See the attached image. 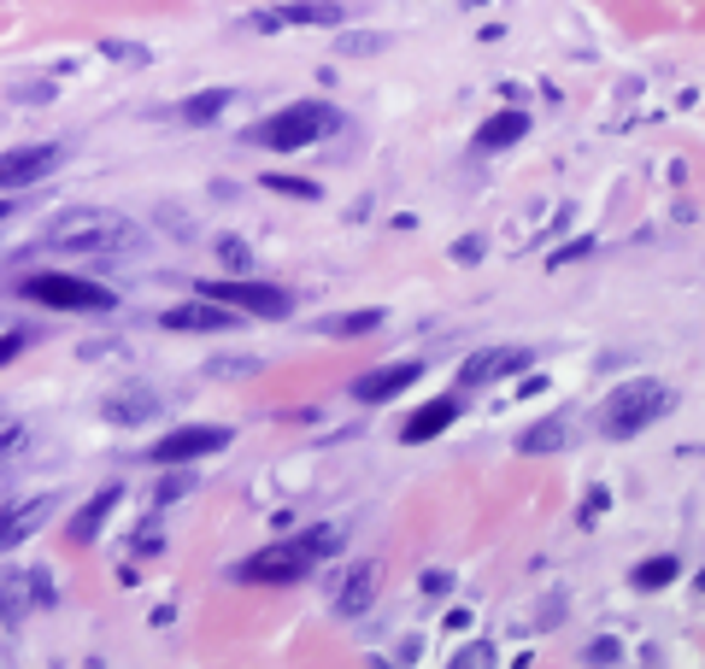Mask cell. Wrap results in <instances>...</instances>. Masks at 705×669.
I'll list each match as a JSON object with an SVG mask.
<instances>
[{
    "label": "cell",
    "mask_w": 705,
    "mask_h": 669,
    "mask_svg": "<svg viewBox=\"0 0 705 669\" xmlns=\"http://www.w3.org/2000/svg\"><path fill=\"white\" fill-rule=\"evenodd\" d=\"M48 605H59L48 570H7L0 576V622H7V629H18L30 611H48Z\"/></svg>",
    "instance_id": "obj_7"
},
{
    "label": "cell",
    "mask_w": 705,
    "mask_h": 669,
    "mask_svg": "<svg viewBox=\"0 0 705 669\" xmlns=\"http://www.w3.org/2000/svg\"><path fill=\"white\" fill-rule=\"evenodd\" d=\"M418 376H424V365H383V370H370V376L352 382V400H359V406H383V400H394V393H406Z\"/></svg>",
    "instance_id": "obj_12"
},
{
    "label": "cell",
    "mask_w": 705,
    "mask_h": 669,
    "mask_svg": "<svg viewBox=\"0 0 705 669\" xmlns=\"http://www.w3.org/2000/svg\"><path fill=\"white\" fill-rule=\"evenodd\" d=\"M189 488H195V470H189V465H171V476H165V482L153 488V511H165L171 499H182Z\"/></svg>",
    "instance_id": "obj_23"
},
{
    "label": "cell",
    "mask_w": 705,
    "mask_h": 669,
    "mask_svg": "<svg viewBox=\"0 0 705 669\" xmlns=\"http://www.w3.org/2000/svg\"><path fill=\"white\" fill-rule=\"evenodd\" d=\"M218 253H224V264H236V270H247V247H241V241H224V247H218Z\"/></svg>",
    "instance_id": "obj_34"
},
{
    "label": "cell",
    "mask_w": 705,
    "mask_h": 669,
    "mask_svg": "<svg viewBox=\"0 0 705 669\" xmlns=\"http://www.w3.org/2000/svg\"><path fill=\"white\" fill-rule=\"evenodd\" d=\"M383 48V36H347L341 41V53H377Z\"/></svg>",
    "instance_id": "obj_32"
},
{
    "label": "cell",
    "mask_w": 705,
    "mask_h": 669,
    "mask_svg": "<svg viewBox=\"0 0 705 669\" xmlns=\"http://www.w3.org/2000/svg\"><path fill=\"white\" fill-rule=\"evenodd\" d=\"M18 294L36 300V306H53V311H112V294L100 282H82L66 277V270H41V277H24Z\"/></svg>",
    "instance_id": "obj_6"
},
{
    "label": "cell",
    "mask_w": 705,
    "mask_h": 669,
    "mask_svg": "<svg viewBox=\"0 0 705 669\" xmlns=\"http://www.w3.org/2000/svg\"><path fill=\"white\" fill-rule=\"evenodd\" d=\"M377 588H383V563H359L336 588V617H365L377 605Z\"/></svg>",
    "instance_id": "obj_14"
},
{
    "label": "cell",
    "mask_w": 705,
    "mask_h": 669,
    "mask_svg": "<svg viewBox=\"0 0 705 669\" xmlns=\"http://www.w3.org/2000/svg\"><path fill=\"white\" fill-rule=\"evenodd\" d=\"M165 547V529H159V517L153 522H141V529H136V558H153Z\"/></svg>",
    "instance_id": "obj_26"
},
{
    "label": "cell",
    "mask_w": 705,
    "mask_h": 669,
    "mask_svg": "<svg viewBox=\"0 0 705 669\" xmlns=\"http://www.w3.org/2000/svg\"><path fill=\"white\" fill-rule=\"evenodd\" d=\"M383 323V311H347V318H329L324 334H370Z\"/></svg>",
    "instance_id": "obj_24"
},
{
    "label": "cell",
    "mask_w": 705,
    "mask_h": 669,
    "mask_svg": "<svg viewBox=\"0 0 705 669\" xmlns=\"http://www.w3.org/2000/svg\"><path fill=\"white\" fill-rule=\"evenodd\" d=\"M265 188H277V194H300V200H318V182H300V177H265Z\"/></svg>",
    "instance_id": "obj_27"
},
{
    "label": "cell",
    "mask_w": 705,
    "mask_h": 669,
    "mask_svg": "<svg viewBox=\"0 0 705 669\" xmlns=\"http://www.w3.org/2000/svg\"><path fill=\"white\" fill-rule=\"evenodd\" d=\"M447 588H453L447 570H424V593H447Z\"/></svg>",
    "instance_id": "obj_35"
},
{
    "label": "cell",
    "mask_w": 705,
    "mask_h": 669,
    "mask_svg": "<svg viewBox=\"0 0 705 669\" xmlns=\"http://www.w3.org/2000/svg\"><path fill=\"white\" fill-rule=\"evenodd\" d=\"M30 441V429L18 423V417H0V458H12V452H24Z\"/></svg>",
    "instance_id": "obj_25"
},
{
    "label": "cell",
    "mask_w": 705,
    "mask_h": 669,
    "mask_svg": "<svg viewBox=\"0 0 705 669\" xmlns=\"http://www.w3.org/2000/svg\"><path fill=\"white\" fill-rule=\"evenodd\" d=\"M200 300H218V306H230V311H247V318H288V311H295L288 288L259 282V277H218V282H200Z\"/></svg>",
    "instance_id": "obj_5"
},
{
    "label": "cell",
    "mask_w": 705,
    "mask_h": 669,
    "mask_svg": "<svg viewBox=\"0 0 705 669\" xmlns=\"http://www.w3.org/2000/svg\"><path fill=\"white\" fill-rule=\"evenodd\" d=\"M583 658H588V663H617V658H624V646H617L612 635H599V640L588 646V652H583Z\"/></svg>",
    "instance_id": "obj_28"
},
{
    "label": "cell",
    "mask_w": 705,
    "mask_h": 669,
    "mask_svg": "<svg viewBox=\"0 0 705 669\" xmlns=\"http://www.w3.org/2000/svg\"><path fill=\"white\" fill-rule=\"evenodd\" d=\"M517 136H529V112L512 107V112H494L483 130H476V148H483V153H500V148H512Z\"/></svg>",
    "instance_id": "obj_19"
},
{
    "label": "cell",
    "mask_w": 705,
    "mask_h": 669,
    "mask_svg": "<svg viewBox=\"0 0 705 669\" xmlns=\"http://www.w3.org/2000/svg\"><path fill=\"white\" fill-rule=\"evenodd\" d=\"M148 417H159V393L148 382H130V388H118L107 393V423H148Z\"/></svg>",
    "instance_id": "obj_15"
},
{
    "label": "cell",
    "mask_w": 705,
    "mask_h": 669,
    "mask_svg": "<svg viewBox=\"0 0 705 669\" xmlns=\"http://www.w3.org/2000/svg\"><path fill=\"white\" fill-rule=\"evenodd\" d=\"M24 347H30V334H0V365H12Z\"/></svg>",
    "instance_id": "obj_29"
},
{
    "label": "cell",
    "mask_w": 705,
    "mask_h": 669,
    "mask_svg": "<svg viewBox=\"0 0 705 669\" xmlns=\"http://www.w3.org/2000/svg\"><path fill=\"white\" fill-rule=\"evenodd\" d=\"M341 547V535L336 529H306L300 540H282V547H265L241 563V581H259V588H282V581H300V576H312L318 570V558H329Z\"/></svg>",
    "instance_id": "obj_3"
},
{
    "label": "cell",
    "mask_w": 705,
    "mask_h": 669,
    "mask_svg": "<svg viewBox=\"0 0 705 669\" xmlns=\"http://www.w3.org/2000/svg\"><path fill=\"white\" fill-rule=\"evenodd\" d=\"M671 411H676V388L658 382V376H635V382H624L599 406V429H606L612 441H629V435L653 429L658 417H671Z\"/></svg>",
    "instance_id": "obj_4"
},
{
    "label": "cell",
    "mask_w": 705,
    "mask_h": 669,
    "mask_svg": "<svg viewBox=\"0 0 705 669\" xmlns=\"http://www.w3.org/2000/svg\"><path fill=\"white\" fill-rule=\"evenodd\" d=\"M488 658H494V646H483V640H476V646H465V652L453 658V663H459V669H470V663H488Z\"/></svg>",
    "instance_id": "obj_31"
},
{
    "label": "cell",
    "mask_w": 705,
    "mask_h": 669,
    "mask_svg": "<svg viewBox=\"0 0 705 669\" xmlns=\"http://www.w3.org/2000/svg\"><path fill=\"white\" fill-rule=\"evenodd\" d=\"M583 253H588V241H570V247H565V253H558V259H553V270H558V264H570V259H583Z\"/></svg>",
    "instance_id": "obj_37"
},
{
    "label": "cell",
    "mask_w": 705,
    "mask_h": 669,
    "mask_svg": "<svg viewBox=\"0 0 705 669\" xmlns=\"http://www.w3.org/2000/svg\"><path fill=\"white\" fill-rule=\"evenodd\" d=\"M7 212H12V206H7V200H0V223H7Z\"/></svg>",
    "instance_id": "obj_38"
},
{
    "label": "cell",
    "mask_w": 705,
    "mask_h": 669,
    "mask_svg": "<svg viewBox=\"0 0 705 669\" xmlns=\"http://www.w3.org/2000/svg\"><path fill=\"white\" fill-rule=\"evenodd\" d=\"M453 259H459V264H476V259H483V236H465L459 247H453Z\"/></svg>",
    "instance_id": "obj_30"
},
{
    "label": "cell",
    "mask_w": 705,
    "mask_h": 669,
    "mask_svg": "<svg viewBox=\"0 0 705 669\" xmlns=\"http://www.w3.org/2000/svg\"><path fill=\"white\" fill-rule=\"evenodd\" d=\"M59 159H66V148H59V141H36V148H12V153H0V194H18V188L41 182Z\"/></svg>",
    "instance_id": "obj_10"
},
{
    "label": "cell",
    "mask_w": 705,
    "mask_h": 669,
    "mask_svg": "<svg viewBox=\"0 0 705 669\" xmlns=\"http://www.w3.org/2000/svg\"><path fill=\"white\" fill-rule=\"evenodd\" d=\"M136 241H141L136 218L107 212V206H71V212H59L53 229H48V247L66 253V259H112Z\"/></svg>",
    "instance_id": "obj_1"
},
{
    "label": "cell",
    "mask_w": 705,
    "mask_h": 669,
    "mask_svg": "<svg viewBox=\"0 0 705 669\" xmlns=\"http://www.w3.org/2000/svg\"><path fill=\"white\" fill-rule=\"evenodd\" d=\"M524 365H529L524 347H488V352H476V359L459 370V382H465V388H483V382H500V376L524 370Z\"/></svg>",
    "instance_id": "obj_13"
},
{
    "label": "cell",
    "mask_w": 705,
    "mask_h": 669,
    "mask_svg": "<svg viewBox=\"0 0 705 669\" xmlns=\"http://www.w3.org/2000/svg\"><path fill=\"white\" fill-rule=\"evenodd\" d=\"M165 329H189V334H212V329H230V306H218V300H195V306H177V311H165L159 318Z\"/></svg>",
    "instance_id": "obj_16"
},
{
    "label": "cell",
    "mask_w": 705,
    "mask_h": 669,
    "mask_svg": "<svg viewBox=\"0 0 705 669\" xmlns=\"http://www.w3.org/2000/svg\"><path fill=\"white\" fill-rule=\"evenodd\" d=\"M224 447H230V429H171L153 447V465H195V458L224 452Z\"/></svg>",
    "instance_id": "obj_11"
},
{
    "label": "cell",
    "mask_w": 705,
    "mask_h": 669,
    "mask_svg": "<svg viewBox=\"0 0 705 669\" xmlns=\"http://www.w3.org/2000/svg\"><path fill=\"white\" fill-rule=\"evenodd\" d=\"M336 130H341V112L336 107H324V100H295V107L259 118L254 130H247V141L265 148V153H300V148H312V141L336 136Z\"/></svg>",
    "instance_id": "obj_2"
},
{
    "label": "cell",
    "mask_w": 705,
    "mask_h": 669,
    "mask_svg": "<svg viewBox=\"0 0 705 669\" xmlns=\"http://www.w3.org/2000/svg\"><path fill=\"white\" fill-rule=\"evenodd\" d=\"M570 441V423L565 417H547V423H535L529 435H517V452H558Z\"/></svg>",
    "instance_id": "obj_20"
},
{
    "label": "cell",
    "mask_w": 705,
    "mask_h": 669,
    "mask_svg": "<svg viewBox=\"0 0 705 669\" xmlns=\"http://www.w3.org/2000/svg\"><path fill=\"white\" fill-rule=\"evenodd\" d=\"M676 576H682V558H647V563L635 570V588H641V593H658V588H671Z\"/></svg>",
    "instance_id": "obj_21"
},
{
    "label": "cell",
    "mask_w": 705,
    "mask_h": 669,
    "mask_svg": "<svg viewBox=\"0 0 705 669\" xmlns=\"http://www.w3.org/2000/svg\"><path fill=\"white\" fill-rule=\"evenodd\" d=\"M453 417H459V400H429V406L411 411V423L400 429V441H406V447H424V441H435L441 429H453Z\"/></svg>",
    "instance_id": "obj_18"
},
{
    "label": "cell",
    "mask_w": 705,
    "mask_h": 669,
    "mask_svg": "<svg viewBox=\"0 0 705 669\" xmlns=\"http://www.w3.org/2000/svg\"><path fill=\"white\" fill-rule=\"evenodd\" d=\"M341 0H288V7H265L247 18V30H259V36H271L282 24H300V30H336L341 24Z\"/></svg>",
    "instance_id": "obj_8"
},
{
    "label": "cell",
    "mask_w": 705,
    "mask_h": 669,
    "mask_svg": "<svg viewBox=\"0 0 705 669\" xmlns=\"http://www.w3.org/2000/svg\"><path fill=\"white\" fill-rule=\"evenodd\" d=\"M236 100V89H212V94H195V100H182V123H212L224 107Z\"/></svg>",
    "instance_id": "obj_22"
},
{
    "label": "cell",
    "mask_w": 705,
    "mask_h": 669,
    "mask_svg": "<svg viewBox=\"0 0 705 669\" xmlns=\"http://www.w3.org/2000/svg\"><path fill=\"white\" fill-rule=\"evenodd\" d=\"M599 511H606V488H594V493H588V506H583V522H594Z\"/></svg>",
    "instance_id": "obj_36"
},
{
    "label": "cell",
    "mask_w": 705,
    "mask_h": 669,
    "mask_svg": "<svg viewBox=\"0 0 705 669\" xmlns=\"http://www.w3.org/2000/svg\"><path fill=\"white\" fill-rule=\"evenodd\" d=\"M212 370L218 376H247V370H259V359H218Z\"/></svg>",
    "instance_id": "obj_33"
},
{
    "label": "cell",
    "mask_w": 705,
    "mask_h": 669,
    "mask_svg": "<svg viewBox=\"0 0 705 669\" xmlns=\"http://www.w3.org/2000/svg\"><path fill=\"white\" fill-rule=\"evenodd\" d=\"M53 511H59V493H36V499H18V506L0 511V558L18 552L24 540H36L41 529H48Z\"/></svg>",
    "instance_id": "obj_9"
},
{
    "label": "cell",
    "mask_w": 705,
    "mask_h": 669,
    "mask_svg": "<svg viewBox=\"0 0 705 669\" xmlns=\"http://www.w3.org/2000/svg\"><path fill=\"white\" fill-rule=\"evenodd\" d=\"M118 499H123V482H112V488H100L95 499H89V506H82L77 517H71V540H77V547H89V540L100 535V529H107V517L118 511Z\"/></svg>",
    "instance_id": "obj_17"
}]
</instances>
